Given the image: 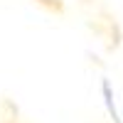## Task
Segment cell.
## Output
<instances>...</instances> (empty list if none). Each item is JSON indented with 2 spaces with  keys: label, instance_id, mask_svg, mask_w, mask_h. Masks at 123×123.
<instances>
[{
  "label": "cell",
  "instance_id": "cell-1",
  "mask_svg": "<svg viewBox=\"0 0 123 123\" xmlns=\"http://www.w3.org/2000/svg\"><path fill=\"white\" fill-rule=\"evenodd\" d=\"M0 123H27L20 116V108L15 106V101L0 98Z\"/></svg>",
  "mask_w": 123,
  "mask_h": 123
},
{
  "label": "cell",
  "instance_id": "cell-2",
  "mask_svg": "<svg viewBox=\"0 0 123 123\" xmlns=\"http://www.w3.org/2000/svg\"><path fill=\"white\" fill-rule=\"evenodd\" d=\"M35 3L39 5V7H44L47 12H52V15H62L64 12V0H35Z\"/></svg>",
  "mask_w": 123,
  "mask_h": 123
}]
</instances>
